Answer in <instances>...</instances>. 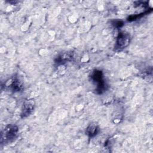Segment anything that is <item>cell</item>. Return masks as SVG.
<instances>
[{
	"label": "cell",
	"mask_w": 153,
	"mask_h": 153,
	"mask_svg": "<svg viewBox=\"0 0 153 153\" xmlns=\"http://www.w3.org/2000/svg\"><path fill=\"white\" fill-rule=\"evenodd\" d=\"M74 57V53L70 51H66L65 53L60 54L57 58L55 59V62L56 63H65L67 62L72 60Z\"/></svg>",
	"instance_id": "5b68a950"
},
{
	"label": "cell",
	"mask_w": 153,
	"mask_h": 153,
	"mask_svg": "<svg viewBox=\"0 0 153 153\" xmlns=\"http://www.w3.org/2000/svg\"><path fill=\"white\" fill-rule=\"evenodd\" d=\"M18 127L15 125L7 126L4 130L1 133V141L4 140L5 141H11L13 140L17 134Z\"/></svg>",
	"instance_id": "7a4b0ae2"
},
{
	"label": "cell",
	"mask_w": 153,
	"mask_h": 153,
	"mask_svg": "<svg viewBox=\"0 0 153 153\" xmlns=\"http://www.w3.org/2000/svg\"><path fill=\"white\" fill-rule=\"evenodd\" d=\"M130 42V35L128 32L125 31H121L119 32L117 41L115 47L118 49H122L126 48Z\"/></svg>",
	"instance_id": "3957f363"
},
{
	"label": "cell",
	"mask_w": 153,
	"mask_h": 153,
	"mask_svg": "<svg viewBox=\"0 0 153 153\" xmlns=\"http://www.w3.org/2000/svg\"><path fill=\"white\" fill-rule=\"evenodd\" d=\"M112 25L114 27H115L117 28H119V27H121L123 26L124 23L121 20H113L112 22Z\"/></svg>",
	"instance_id": "ba28073f"
},
{
	"label": "cell",
	"mask_w": 153,
	"mask_h": 153,
	"mask_svg": "<svg viewBox=\"0 0 153 153\" xmlns=\"http://www.w3.org/2000/svg\"><path fill=\"white\" fill-rule=\"evenodd\" d=\"M8 86H10L12 90L14 91H20L23 90V88L22 82L17 78H14V79H13L10 82Z\"/></svg>",
	"instance_id": "52a82bcc"
},
{
	"label": "cell",
	"mask_w": 153,
	"mask_h": 153,
	"mask_svg": "<svg viewBox=\"0 0 153 153\" xmlns=\"http://www.w3.org/2000/svg\"><path fill=\"white\" fill-rule=\"evenodd\" d=\"M91 79L96 84V91L98 94H102L107 90V85L103 78V73L100 70H94L91 74Z\"/></svg>",
	"instance_id": "6da1fadb"
},
{
	"label": "cell",
	"mask_w": 153,
	"mask_h": 153,
	"mask_svg": "<svg viewBox=\"0 0 153 153\" xmlns=\"http://www.w3.org/2000/svg\"><path fill=\"white\" fill-rule=\"evenodd\" d=\"M99 131V128L96 124H90L85 130V134L90 137L95 136Z\"/></svg>",
	"instance_id": "8992f818"
},
{
	"label": "cell",
	"mask_w": 153,
	"mask_h": 153,
	"mask_svg": "<svg viewBox=\"0 0 153 153\" xmlns=\"http://www.w3.org/2000/svg\"><path fill=\"white\" fill-rule=\"evenodd\" d=\"M35 102L33 99L26 100L23 104L21 112V117L25 118L28 117L33 111L35 108Z\"/></svg>",
	"instance_id": "277c9868"
}]
</instances>
